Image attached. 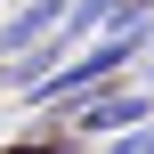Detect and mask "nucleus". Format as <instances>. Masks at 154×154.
Wrapping results in <instances>:
<instances>
[{
    "instance_id": "1",
    "label": "nucleus",
    "mask_w": 154,
    "mask_h": 154,
    "mask_svg": "<svg viewBox=\"0 0 154 154\" xmlns=\"http://www.w3.org/2000/svg\"><path fill=\"white\" fill-rule=\"evenodd\" d=\"M49 122L73 130V138H89V146H114V138H130V130H146V122H154V89H146V81H122V89L73 97V106L49 114Z\"/></svg>"
},
{
    "instance_id": "2",
    "label": "nucleus",
    "mask_w": 154,
    "mask_h": 154,
    "mask_svg": "<svg viewBox=\"0 0 154 154\" xmlns=\"http://www.w3.org/2000/svg\"><path fill=\"white\" fill-rule=\"evenodd\" d=\"M65 16H73V0H24L16 16H0V65H16V57H32L41 41H57Z\"/></svg>"
},
{
    "instance_id": "3",
    "label": "nucleus",
    "mask_w": 154,
    "mask_h": 154,
    "mask_svg": "<svg viewBox=\"0 0 154 154\" xmlns=\"http://www.w3.org/2000/svg\"><path fill=\"white\" fill-rule=\"evenodd\" d=\"M130 16H154V0H73V16H65V41H97V32H114V24H130Z\"/></svg>"
},
{
    "instance_id": "4",
    "label": "nucleus",
    "mask_w": 154,
    "mask_h": 154,
    "mask_svg": "<svg viewBox=\"0 0 154 154\" xmlns=\"http://www.w3.org/2000/svg\"><path fill=\"white\" fill-rule=\"evenodd\" d=\"M138 81H146V89H154V57H146V73H138Z\"/></svg>"
}]
</instances>
